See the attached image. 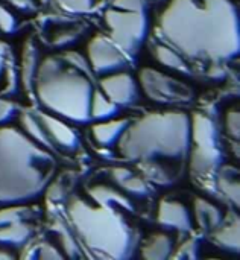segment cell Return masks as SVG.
Wrapping results in <instances>:
<instances>
[{"label": "cell", "mask_w": 240, "mask_h": 260, "mask_svg": "<svg viewBox=\"0 0 240 260\" xmlns=\"http://www.w3.org/2000/svg\"><path fill=\"white\" fill-rule=\"evenodd\" d=\"M157 29L187 59L221 64L240 52L239 9L233 0H169Z\"/></svg>", "instance_id": "1"}, {"label": "cell", "mask_w": 240, "mask_h": 260, "mask_svg": "<svg viewBox=\"0 0 240 260\" xmlns=\"http://www.w3.org/2000/svg\"><path fill=\"white\" fill-rule=\"evenodd\" d=\"M97 88L87 58L76 50L41 56L32 87L46 111L75 123L91 122V104Z\"/></svg>", "instance_id": "2"}, {"label": "cell", "mask_w": 240, "mask_h": 260, "mask_svg": "<svg viewBox=\"0 0 240 260\" xmlns=\"http://www.w3.org/2000/svg\"><path fill=\"white\" fill-rule=\"evenodd\" d=\"M56 171L53 154L14 125L0 126V204H29Z\"/></svg>", "instance_id": "3"}, {"label": "cell", "mask_w": 240, "mask_h": 260, "mask_svg": "<svg viewBox=\"0 0 240 260\" xmlns=\"http://www.w3.org/2000/svg\"><path fill=\"white\" fill-rule=\"evenodd\" d=\"M65 213L75 235L94 257L123 260L135 253L140 233L131 219L132 210L82 193L68 198Z\"/></svg>", "instance_id": "4"}, {"label": "cell", "mask_w": 240, "mask_h": 260, "mask_svg": "<svg viewBox=\"0 0 240 260\" xmlns=\"http://www.w3.org/2000/svg\"><path fill=\"white\" fill-rule=\"evenodd\" d=\"M190 146V116L180 110L146 113L129 122L116 145L120 155L137 163L180 165Z\"/></svg>", "instance_id": "5"}, {"label": "cell", "mask_w": 240, "mask_h": 260, "mask_svg": "<svg viewBox=\"0 0 240 260\" xmlns=\"http://www.w3.org/2000/svg\"><path fill=\"white\" fill-rule=\"evenodd\" d=\"M108 37L131 58L137 56L149 35L148 0H113L104 12Z\"/></svg>", "instance_id": "6"}, {"label": "cell", "mask_w": 240, "mask_h": 260, "mask_svg": "<svg viewBox=\"0 0 240 260\" xmlns=\"http://www.w3.org/2000/svg\"><path fill=\"white\" fill-rule=\"evenodd\" d=\"M187 158L192 174L198 177L215 174L222 165L218 128L204 113H193L190 116V146Z\"/></svg>", "instance_id": "7"}, {"label": "cell", "mask_w": 240, "mask_h": 260, "mask_svg": "<svg viewBox=\"0 0 240 260\" xmlns=\"http://www.w3.org/2000/svg\"><path fill=\"white\" fill-rule=\"evenodd\" d=\"M137 81L142 93L157 104L181 105L192 102L195 98V90L190 84L154 67H142Z\"/></svg>", "instance_id": "8"}, {"label": "cell", "mask_w": 240, "mask_h": 260, "mask_svg": "<svg viewBox=\"0 0 240 260\" xmlns=\"http://www.w3.org/2000/svg\"><path fill=\"white\" fill-rule=\"evenodd\" d=\"M37 209L27 204H5L0 209V247H23L35 235Z\"/></svg>", "instance_id": "9"}, {"label": "cell", "mask_w": 240, "mask_h": 260, "mask_svg": "<svg viewBox=\"0 0 240 260\" xmlns=\"http://www.w3.org/2000/svg\"><path fill=\"white\" fill-rule=\"evenodd\" d=\"M33 116L40 125L41 146L61 154H75L81 148L78 133L65 123V119L49 111H33Z\"/></svg>", "instance_id": "10"}, {"label": "cell", "mask_w": 240, "mask_h": 260, "mask_svg": "<svg viewBox=\"0 0 240 260\" xmlns=\"http://www.w3.org/2000/svg\"><path fill=\"white\" fill-rule=\"evenodd\" d=\"M85 58L96 76L123 70L129 64V56L104 34H96L90 38Z\"/></svg>", "instance_id": "11"}, {"label": "cell", "mask_w": 240, "mask_h": 260, "mask_svg": "<svg viewBox=\"0 0 240 260\" xmlns=\"http://www.w3.org/2000/svg\"><path fill=\"white\" fill-rule=\"evenodd\" d=\"M97 87L117 107L132 105L142 94L137 78L125 69L99 76Z\"/></svg>", "instance_id": "12"}, {"label": "cell", "mask_w": 240, "mask_h": 260, "mask_svg": "<svg viewBox=\"0 0 240 260\" xmlns=\"http://www.w3.org/2000/svg\"><path fill=\"white\" fill-rule=\"evenodd\" d=\"M157 224L166 230L190 233L193 229L192 210L186 203L178 198H161L157 206Z\"/></svg>", "instance_id": "13"}, {"label": "cell", "mask_w": 240, "mask_h": 260, "mask_svg": "<svg viewBox=\"0 0 240 260\" xmlns=\"http://www.w3.org/2000/svg\"><path fill=\"white\" fill-rule=\"evenodd\" d=\"M110 181L123 193L132 198H145L149 193V186L142 174L134 172L125 166H114L110 169Z\"/></svg>", "instance_id": "14"}, {"label": "cell", "mask_w": 240, "mask_h": 260, "mask_svg": "<svg viewBox=\"0 0 240 260\" xmlns=\"http://www.w3.org/2000/svg\"><path fill=\"white\" fill-rule=\"evenodd\" d=\"M140 257L145 260L170 259L175 250V239L167 232H154L139 242Z\"/></svg>", "instance_id": "15"}, {"label": "cell", "mask_w": 240, "mask_h": 260, "mask_svg": "<svg viewBox=\"0 0 240 260\" xmlns=\"http://www.w3.org/2000/svg\"><path fill=\"white\" fill-rule=\"evenodd\" d=\"M131 119H125V117H110L105 120H96L91 126H90V134L93 137V140L102 146V148H114L123 131L126 129V126L129 125Z\"/></svg>", "instance_id": "16"}, {"label": "cell", "mask_w": 240, "mask_h": 260, "mask_svg": "<svg viewBox=\"0 0 240 260\" xmlns=\"http://www.w3.org/2000/svg\"><path fill=\"white\" fill-rule=\"evenodd\" d=\"M213 242L230 253H239V216L230 213L227 218L224 216L221 224L212 232Z\"/></svg>", "instance_id": "17"}, {"label": "cell", "mask_w": 240, "mask_h": 260, "mask_svg": "<svg viewBox=\"0 0 240 260\" xmlns=\"http://www.w3.org/2000/svg\"><path fill=\"white\" fill-rule=\"evenodd\" d=\"M192 216H193V222H196V225L204 230V232H213L222 221L224 215L222 210L212 201L205 200V198H196L193 203V209H192Z\"/></svg>", "instance_id": "18"}, {"label": "cell", "mask_w": 240, "mask_h": 260, "mask_svg": "<svg viewBox=\"0 0 240 260\" xmlns=\"http://www.w3.org/2000/svg\"><path fill=\"white\" fill-rule=\"evenodd\" d=\"M152 52H154V58L164 67L181 73V75H190V64L189 59L181 55L177 49H174L170 44L161 41H157L152 46Z\"/></svg>", "instance_id": "19"}, {"label": "cell", "mask_w": 240, "mask_h": 260, "mask_svg": "<svg viewBox=\"0 0 240 260\" xmlns=\"http://www.w3.org/2000/svg\"><path fill=\"white\" fill-rule=\"evenodd\" d=\"M216 174L218 189L236 206H239V169L231 165H221Z\"/></svg>", "instance_id": "20"}, {"label": "cell", "mask_w": 240, "mask_h": 260, "mask_svg": "<svg viewBox=\"0 0 240 260\" xmlns=\"http://www.w3.org/2000/svg\"><path fill=\"white\" fill-rule=\"evenodd\" d=\"M119 113V107L113 104L99 88L94 93L93 104H91V122L105 120L110 117H116Z\"/></svg>", "instance_id": "21"}, {"label": "cell", "mask_w": 240, "mask_h": 260, "mask_svg": "<svg viewBox=\"0 0 240 260\" xmlns=\"http://www.w3.org/2000/svg\"><path fill=\"white\" fill-rule=\"evenodd\" d=\"M24 61H23V81L27 84L29 82V87L32 88L33 87V79H35V73H37V69H38V62L41 59L37 47L33 44H27L26 47V52H24Z\"/></svg>", "instance_id": "22"}, {"label": "cell", "mask_w": 240, "mask_h": 260, "mask_svg": "<svg viewBox=\"0 0 240 260\" xmlns=\"http://www.w3.org/2000/svg\"><path fill=\"white\" fill-rule=\"evenodd\" d=\"M56 236H58L59 247H61L64 256H67V257H82V253H81V250H79V245H78L75 236H72V235L67 232V229H64L61 224L58 225Z\"/></svg>", "instance_id": "23"}, {"label": "cell", "mask_w": 240, "mask_h": 260, "mask_svg": "<svg viewBox=\"0 0 240 260\" xmlns=\"http://www.w3.org/2000/svg\"><path fill=\"white\" fill-rule=\"evenodd\" d=\"M100 0H55V3L65 12L70 14H84L93 11Z\"/></svg>", "instance_id": "24"}, {"label": "cell", "mask_w": 240, "mask_h": 260, "mask_svg": "<svg viewBox=\"0 0 240 260\" xmlns=\"http://www.w3.org/2000/svg\"><path fill=\"white\" fill-rule=\"evenodd\" d=\"M82 30L84 29H81V26H78V24H75V26H64V27L58 29V32L55 35L53 44L56 47H67L68 44H72V43H75L76 40L81 38Z\"/></svg>", "instance_id": "25"}, {"label": "cell", "mask_w": 240, "mask_h": 260, "mask_svg": "<svg viewBox=\"0 0 240 260\" xmlns=\"http://www.w3.org/2000/svg\"><path fill=\"white\" fill-rule=\"evenodd\" d=\"M18 21L5 2H0V35H11L17 30Z\"/></svg>", "instance_id": "26"}, {"label": "cell", "mask_w": 240, "mask_h": 260, "mask_svg": "<svg viewBox=\"0 0 240 260\" xmlns=\"http://www.w3.org/2000/svg\"><path fill=\"white\" fill-rule=\"evenodd\" d=\"M224 125H225V131H227V134H228L231 139L239 140L240 113H239V107H237V105H233L231 108H228V110L225 111Z\"/></svg>", "instance_id": "27"}, {"label": "cell", "mask_w": 240, "mask_h": 260, "mask_svg": "<svg viewBox=\"0 0 240 260\" xmlns=\"http://www.w3.org/2000/svg\"><path fill=\"white\" fill-rule=\"evenodd\" d=\"M199 257V242L195 238H189L172 253L170 259H198Z\"/></svg>", "instance_id": "28"}, {"label": "cell", "mask_w": 240, "mask_h": 260, "mask_svg": "<svg viewBox=\"0 0 240 260\" xmlns=\"http://www.w3.org/2000/svg\"><path fill=\"white\" fill-rule=\"evenodd\" d=\"M37 257L38 259H62L65 257L64 253L61 251V248H58L55 244L49 242V241H44L41 242L38 247H37Z\"/></svg>", "instance_id": "29"}, {"label": "cell", "mask_w": 240, "mask_h": 260, "mask_svg": "<svg viewBox=\"0 0 240 260\" xmlns=\"http://www.w3.org/2000/svg\"><path fill=\"white\" fill-rule=\"evenodd\" d=\"M9 64H11V47L8 46V43L0 40V82L8 78Z\"/></svg>", "instance_id": "30"}, {"label": "cell", "mask_w": 240, "mask_h": 260, "mask_svg": "<svg viewBox=\"0 0 240 260\" xmlns=\"http://www.w3.org/2000/svg\"><path fill=\"white\" fill-rule=\"evenodd\" d=\"M17 114V105L12 101L0 98V126L9 123V120Z\"/></svg>", "instance_id": "31"}, {"label": "cell", "mask_w": 240, "mask_h": 260, "mask_svg": "<svg viewBox=\"0 0 240 260\" xmlns=\"http://www.w3.org/2000/svg\"><path fill=\"white\" fill-rule=\"evenodd\" d=\"M2 2H5L6 5H9L21 12H32L38 6L37 0H2Z\"/></svg>", "instance_id": "32"}, {"label": "cell", "mask_w": 240, "mask_h": 260, "mask_svg": "<svg viewBox=\"0 0 240 260\" xmlns=\"http://www.w3.org/2000/svg\"><path fill=\"white\" fill-rule=\"evenodd\" d=\"M12 253H9L8 250H5V247H0V260H8L12 259Z\"/></svg>", "instance_id": "33"}, {"label": "cell", "mask_w": 240, "mask_h": 260, "mask_svg": "<svg viewBox=\"0 0 240 260\" xmlns=\"http://www.w3.org/2000/svg\"><path fill=\"white\" fill-rule=\"evenodd\" d=\"M37 2H38L40 5H47V3H49L50 0H37Z\"/></svg>", "instance_id": "34"}]
</instances>
